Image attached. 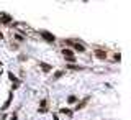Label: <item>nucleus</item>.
Returning a JSON list of instances; mask_svg holds the SVG:
<instances>
[{
	"label": "nucleus",
	"instance_id": "nucleus-14",
	"mask_svg": "<svg viewBox=\"0 0 131 120\" xmlns=\"http://www.w3.org/2000/svg\"><path fill=\"white\" fill-rule=\"evenodd\" d=\"M0 68H2V63H0Z\"/></svg>",
	"mask_w": 131,
	"mask_h": 120
},
{
	"label": "nucleus",
	"instance_id": "nucleus-3",
	"mask_svg": "<svg viewBox=\"0 0 131 120\" xmlns=\"http://www.w3.org/2000/svg\"><path fill=\"white\" fill-rule=\"evenodd\" d=\"M41 36H43V38L46 40L48 43H54V41H56V36H54V35H51L49 31H41Z\"/></svg>",
	"mask_w": 131,
	"mask_h": 120
},
{
	"label": "nucleus",
	"instance_id": "nucleus-2",
	"mask_svg": "<svg viewBox=\"0 0 131 120\" xmlns=\"http://www.w3.org/2000/svg\"><path fill=\"white\" fill-rule=\"evenodd\" d=\"M62 54L66 58V61H71V63H74L75 61V54H74L72 49H62Z\"/></svg>",
	"mask_w": 131,
	"mask_h": 120
},
{
	"label": "nucleus",
	"instance_id": "nucleus-12",
	"mask_svg": "<svg viewBox=\"0 0 131 120\" xmlns=\"http://www.w3.org/2000/svg\"><path fill=\"white\" fill-rule=\"evenodd\" d=\"M10 120H16V115L13 114V115H12V118H10Z\"/></svg>",
	"mask_w": 131,
	"mask_h": 120
},
{
	"label": "nucleus",
	"instance_id": "nucleus-8",
	"mask_svg": "<svg viewBox=\"0 0 131 120\" xmlns=\"http://www.w3.org/2000/svg\"><path fill=\"white\" fill-rule=\"evenodd\" d=\"M87 102H89V97H87V99H84V100H82L80 104H77V107H75V109H82V107H84L85 104H87Z\"/></svg>",
	"mask_w": 131,
	"mask_h": 120
},
{
	"label": "nucleus",
	"instance_id": "nucleus-6",
	"mask_svg": "<svg viewBox=\"0 0 131 120\" xmlns=\"http://www.w3.org/2000/svg\"><path fill=\"white\" fill-rule=\"evenodd\" d=\"M39 68L43 69L44 72H49V71H51V68H52V66H49V64H46V63H39Z\"/></svg>",
	"mask_w": 131,
	"mask_h": 120
},
{
	"label": "nucleus",
	"instance_id": "nucleus-11",
	"mask_svg": "<svg viewBox=\"0 0 131 120\" xmlns=\"http://www.w3.org/2000/svg\"><path fill=\"white\" fill-rule=\"evenodd\" d=\"M61 76H62V71H57V72L54 74V77H56V79H59V77H61Z\"/></svg>",
	"mask_w": 131,
	"mask_h": 120
},
{
	"label": "nucleus",
	"instance_id": "nucleus-1",
	"mask_svg": "<svg viewBox=\"0 0 131 120\" xmlns=\"http://www.w3.org/2000/svg\"><path fill=\"white\" fill-rule=\"evenodd\" d=\"M66 43H67V44H71V46H72L74 49H75V51H80V53H84V51H85V46H84L82 43H74L72 40H66Z\"/></svg>",
	"mask_w": 131,
	"mask_h": 120
},
{
	"label": "nucleus",
	"instance_id": "nucleus-7",
	"mask_svg": "<svg viewBox=\"0 0 131 120\" xmlns=\"http://www.w3.org/2000/svg\"><path fill=\"white\" fill-rule=\"evenodd\" d=\"M12 96H13V94H10V97H8V99H7V102H5V104H3L2 110H7V109H8V105H10V102H12Z\"/></svg>",
	"mask_w": 131,
	"mask_h": 120
},
{
	"label": "nucleus",
	"instance_id": "nucleus-4",
	"mask_svg": "<svg viewBox=\"0 0 131 120\" xmlns=\"http://www.w3.org/2000/svg\"><path fill=\"white\" fill-rule=\"evenodd\" d=\"M0 22L2 23H12V16L7 13H0Z\"/></svg>",
	"mask_w": 131,
	"mask_h": 120
},
{
	"label": "nucleus",
	"instance_id": "nucleus-13",
	"mask_svg": "<svg viewBox=\"0 0 131 120\" xmlns=\"http://www.w3.org/2000/svg\"><path fill=\"white\" fill-rule=\"evenodd\" d=\"M54 120H57V117H56V115H54Z\"/></svg>",
	"mask_w": 131,
	"mask_h": 120
},
{
	"label": "nucleus",
	"instance_id": "nucleus-9",
	"mask_svg": "<svg viewBox=\"0 0 131 120\" xmlns=\"http://www.w3.org/2000/svg\"><path fill=\"white\" fill-rule=\"evenodd\" d=\"M67 100H69V104H74V102L77 100V97H75V96H71V97L67 99Z\"/></svg>",
	"mask_w": 131,
	"mask_h": 120
},
{
	"label": "nucleus",
	"instance_id": "nucleus-10",
	"mask_svg": "<svg viewBox=\"0 0 131 120\" xmlns=\"http://www.w3.org/2000/svg\"><path fill=\"white\" fill-rule=\"evenodd\" d=\"M61 112H62V114H67V115H71V114H72L69 109H61Z\"/></svg>",
	"mask_w": 131,
	"mask_h": 120
},
{
	"label": "nucleus",
	"instance_id": "nucleus-5",
	"mask_svg": "<svg viewBox=\"0 0 131 120\" xmlns=\"http://www.w3.org/2000/svg\"><path fill=\"white\" fill-rule=\"evenodd\" d=\"M95 56L98 59H106V51H102V49H97L95 51Z\"/></svg>",
	"mask_w": 131,
	"mask_h": 120
}]
</instances>
